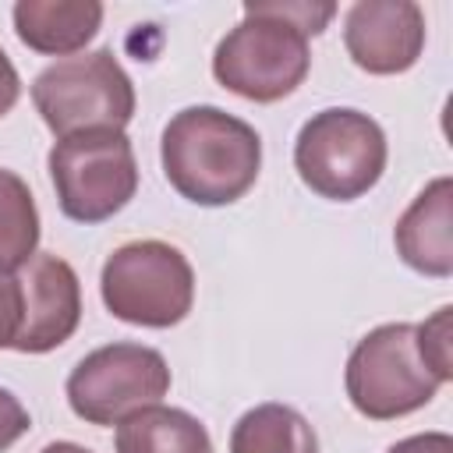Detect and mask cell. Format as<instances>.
<instances>
[{
    "instance_id": "2e32d148",
    "label": "cell",
    "mask_w": 453,
    "mask_h": 453,
    "mask_svg": "<svg viewBox=\"0 0 453 453\" xmlns=\"http://www.w3.org/2000/svg\"><path fill=\"white\" fill-rule=\"evenodd\" d=\"M414 336H418V350L428 361V368L442 382H449L453 379V350H449L453 347V308L442 304L432 319L418 322L414 326Z\"/></svg>"
},
{
    "instance_id": "277c9868",
    "label": "cell",
    "mask_w": 453,
    "mask_h": 453,
    "mask_svg": "<svg viewBox=\"0 0 453 453\" xmlns=\"http://www.w3.org/2000/svg\"><path fill=\"white\" fill-rule=\"evenodd\" d=\"M32 103L57 142L81 131H124L134 117V85L110 50H92L39 71Z\"/></svg>"
},
{
    "instance_id": "ac0fdd59",
    "label": "cell",
    "mask_w": 453,
    "mask_h": 453,
    "mask_svg": "<svg viewBox=\"0 0 453 453\" xmlns=\"http://www.w3.org/2000/svg\"><path fill=\"white\" fill-rule=\"evenodd\" d=\"M28 428H32V418H28L25 403H21L11 389L0 386V453L11 449Z\"/></svg>"
},
{
    "instance_id": "d6986e66",
    "label": "cell",
    "mask_w": 453,
    "mask_h": 453,
    "mask_svg": "<svg viewBox=\"0 0 453 453\" xmlns=\"http://www.w3.org/2000/svg\"><path fill=\"white\" fill-rule=\"evenodd\" d=\"M386 453H453V435L449 432H418V435L393 442Z\"/></svg>"
},
{
    "instance_id": "e0dca14e",
    "label": "cell",
    "mask_w": 453,
    "mask_h": 453,
    "mask_svg": "<svg viewBox=\"0 0 453 453\" xmlns=\"http://www.w3.org/2000/svg\"><path fill=\"white\" fill-rule=\"evenodd\" d=\"M25 329V283L21 273L0 269V350H14Z\"/></svg>"
},
{
    "instance_id": "7c38bea8",
    "label": "cell",
    "mask_w": 453,
    "mask_h": 453,
    "mask_svg": "<svg viewBox=\"0 0 453 453\" xmlns=\"http://www.w3.org/2000/svg\"><path fill=\"white\" fill-rule=\"evenodd\" d=\"M11 14L18 39L42 57H74L103 25L96 0H18Z\"/></svg>"
},
{
    "instance_id": "8fae6325",
    "label": "cell",
    "mask_w": 453,
    "mask_h": 453,
    "mask_svg": "<svg viewBox=\"0 0 453 453\" xmlns=\"http://www.w3.org/2000/svg\"><path fill=\"white\" fill-rule=\"evenodd\" d=\"M453 180L435 177L403 209L393 230L396 255L421 276H453Z\"/></svg>"
},
{
    "instance_id": "3957f363",
    "label": "cell",
    "mask_w": 453,
    "mask_h": 453,
    "mask_svg": "<svg viewBox=\"0 0 453 453\" xmlns=\"http://www.w3.org/2000/svg\"><path fill=\"white\" fill-rule=\"evenodd\" d=\"M389 159L386 134L375 117L354 106H329L311 113L294 142V166L304 188L329 202H354L368 195Z\"/></svg>"
},
{
    "instance_id": "30bf717a",
    "label": "cell",
    "mask_w": 453,
    "mask_h": 453,
    "mask_svg": "<svg viewBox=\"0 0 453 453\" xmlns=\"http://www.w3.org/2000/svg\"><path fill=\"white\" fill-rule=\"evenodd\" d=\"M25 283V329L14 343L18 354H46L67 343L81 322V283L71 262L35 251L18 269Z\"/></svg>"
},
{
    "instance_id": "5b68a950",
    "label": "cell",
    "mask_w": 453,
    "mask_h": 453,
    "mask_svg": "<svg viewBox=\"0 0 453 453\" xmlns=\"http://www.w3.org/2000/svg\"><path fill=\"white\" fill-rule=\"evenodd\" d=\"M99 294L113 319L145 329H170L195 304V269L166 241H127L103 262Z\"/></svg>"
},
{
    "instance_id": "9a60e30c",
    "label": "cell",
    "mask_w": 453,
    "mask_h": 453,
    "mask_svg": "<svg viewBox=\"0 0 453 453\" xmlns=\"http://www.w3.org/2000/svg\"><path fill=\"white\" fill-rule=\"evenodd\" d=\"M39 251V209L28 184L0 166V269L18 273Z\"/></svg>"
},
{
    "instance_id": "5bb4252c",
    "label": "cell",
    "mask_w": 453,
    "mask_h": 453,
    "mask_svg": "<svg viewBox=\"0 0 453 453\" xmlns=\"http://www.w3.org/2000/svg\"><path fill=\"white\" fill-rule=\"evenodd\" d=\"M230 453H319V435L301 411L287 403H258L237 418Z\"/></svg>"
},
{
    "instance_id": "4fadbf2b",
    "label": "cell",
    "mask_w": 453,
    "mask_h": 453,
    "mask_svg": "<svg viewBox=\"0 0 453 453\" xmlns=\"http://www.w3.org/2000/svg\"><path fill=\"white\" fill-rule=\"evenodd\" d=\"M117 453H212L205 425L180 407H142L117 421Z\"/></svg>"
},
{
    "instance_id": "ba28073f",
    "label": "cell",
    "mask_w": 453,
    "mask_h": 453,
    "mask_svg": "<svg viewBox=\"0 0 453 453\" xmlns=\"http://www.w3.org/2000/svg\"><path fill=\"white\" fill-rule=\"evenodd\" d=\"M67 403L88 425H117L170 393V365L145 343H106L67 375Z\"/></svg>"
},
{
    "instance_id": "8992f818",
    "label": "cell",
    "mask_w": 453,
    "mask_h": 453,
    "mask_svg": "<svg viewBox=\"0 0 453 453\" xmlns=\"http://www.w3.org/2000/svg\"><path fill=\"white\" fill-rule=\"evenodd\" d=\"M446 386L418 350L414 322H386L365 333L343 372L347 400L368 421H393L421 411Z\"/></svg>"
},
{
    "instance_id": "ffe728a7",
    "label": "cell",
    "mask_w": 453,
    "mask_h": 453,
    "mask_svg": "<svg viewBox=\"0 0 453 453\" xmlns=\"http://www.w3.org/2000/svg\"><path fill=\"white\" fill-rule=\"evenodd\" d=\"M18 96H21L18 67L11 64V57H7V53H4V46H0V117H7V113L14 110Z\"/></svg>"
},
{
    "instance_id": "6da1fadb",
    "label": "cell",
    "mask_w": 453,
    "mask_h": 453,
    "mask_svg": "<svg viewBox=\"0 0 453 453\" xmlns=\"http://www.w3.org/2000/svg\"><path fill=\"white\" fill-rule=\"evenodd\" d=\"M159 163L180 198L216 209L255 188L262 138L248 120L219 106H184L163 127Z\"/></svg>"
},
{
    "instance_id": "52a82bcc",
    "label": "cell",
    "mask_w": 453,
    "mask_h": 453,
    "mask_svg": "<svg viewBox=\"0 0 453 453\" xmlns=\"http://www.w3.org/2000/svg\"><path fill=\"white\" fill-rule=\"evenodd\" d=\"M57 205L74 223H106L138 191V163L124 131H81L60 138L50 156Z\"/></svg>"
},
{
    "instance_id": "7a4b0ae2",
    "label": "cell",
    "mask_w": 453,
    "mask_h": 453,
    "mask_svg": "<svg viewBox=\"0 0 453 453\" xmlns=\"http://www.w3.org/2000/svg\"><path fill=\"white\" fill-rule=\"evenodd\" d=\"M308 35L287 21L273 0L244 4V21L230 28L212 53V78L251 103H276L308 78Z\"/></svg>"
},
{
    "instance_id": "44dd1931",
    "label": "cell",
    "mask_w": 453,
    "mask_h": 453,
    "mask_svg": "<svg viewBox=\"0 0 453 453\" xmlns=\"http://www.w3.org/2000/svg\"><path fill=\"white\" fill-rule=\"evenodd\" d=\"M39 453H92V449H88V446H81V442H67V439H60V442L42 446Z\"/></svg>"
},
{
    "instance_id": "9c48e42d",
    "label": "cell",
    "mask_w": 453,
    "mask_h": 453,
    "mask_svg": "<svg viewBox=\"0 0 453 453\" xmlns=\"http://www.w3.org/2000/svg\"><path fill=\"white\" fill-rule=\"evenodd\" d=\"M343 46L368 74H403L425 50V11L414 0H357L343 18Z\"/></svg>"
}]
</instances>
